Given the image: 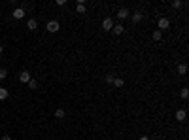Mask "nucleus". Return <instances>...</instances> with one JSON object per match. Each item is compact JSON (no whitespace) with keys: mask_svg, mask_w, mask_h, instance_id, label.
Segmentation results:
<instances>
[{"mask_svg":"<svg viewBox=\"0 0 189 140\" xmlns=\"http://www.w3.org/2000/svg\"><path fill=\"white\" fill-rule=\"evenodd\" d=\"M138 140H150V138H147V136H140Z\"/></svg>","mask_w":189,"mask_h":140,"instance_id":"393cba45","label":"nucleus"},{"mask_svg":"<svg viewBox=\"0 0 189 140\" xmlns=\"http://www.w3.org/2000/svg\"><path fill=\"white\" fill-rule=\"evenodd\" d=\"M104 80H106V84H114L115 74H114V72H110V74H106V78H104Z\"/></svg>","mask_w":189,"mask_h":140,"instance_id":"2eb2a0df","label":"nucleus"},{"mask_svg":"<svg viewBox=\"0 0 189 140\" xmlns=\"http://www.w3.org/2000/svg\"><path fill=\"white\" fill-rule=\"evenodd\" d=\"M153 40H155V42L163 40V32H161V30H155V32H153Z\"/></svg>","mask_w":189,"mask_h":140,"instance_id":"f3484780","label":"nucleus"},{"mask_svg":"<svg viewBox=\"0 0 189 140\" xmlns=\"http://www.w3.org/2000/svg\"><path fill=\"white\" fill-rule=\"evenodd\" d=\"M4 53V45H0V55H2Z\"/></svg>","mask_w":189,"mask_h":140,"instance_id":"b1692460","label":"nucleus"},{"mask_svg":"<svg viewBox=\"0 0 189 140\" xmlns=\"http://www.w3.org/2000/svg\"><path fill=\"white\" fill-rule=\"evenodd\" d=\"M19 81H21V84H28V81H30V74H28L27 70L19 72Z\"/></svg>","mask_w":189,"mask_h":140,"instance_id":"20e7f679","label":"nucleus"},{"mask_svg":"<svg viewBox=\"0 0 189 140\" xmlns=\"http://www.w3.org/2000/svg\"><path fill=\"white\" fill-rule=\"evenodd\" d=\"M66 116V112L63 110V108H57V110H55V117H57V119H63Z\"/></svg>","mask_w":189,"mask_h":140,"instance_id":"4468645a","label":"nucleus"},{"mask_svg":"<svg viewBox=\"0 0 189 140\" xmlns=\"http://www.w3.org/2000/svg\"><path fill=\"white\" fill-rule=\"evenodd\" d=\"M13 19H23L25 17V8H17V10H13Z\"/></svg>","mask_w":189,"mask_h":140,"instance_id":"423d86ee","label":"nucleus"},{"mask_svg":"<svg viewBox=\"0 0 189 140\" xmlns=\"http://www.w3.org/2000/svg\"><path fill=\"white\" fill-rule=\"evenodd\" d=\"M185 117H187V112L185 110H178L176 112V119H178V121H185Z\"/></svg>","mask_w":189,"mask_h":140,"instance_id":"9d476101","label":"nucleus"},{"mask_svg":"<svg viewBox=\"0 0 189 140\" xmlns=\"http://www.w3.org/2000/svg\"><path fill=\"white\" fill-rule=\"evenodd\" d=\"M102 29H104V30H112V29H114V19L106 17L104 21H102Z\"/></svg>","mask_w":189,"mask_h":140,"instance_id":"7ed1b4c3","label":"nucleus"},{"mask_svg":"<svg viewBox=\"0 0 189 140\" xmlns=\"http://www.w3.org/2000/svg\"><path fill=\"white\" fill-rule=\"evenodd\" d=\"M142 19H144V13H142V12H134V13H132V23H140Z\"/></svg>","mask_w":189,"mask_h":140,"instance_id":"0eeeda50","label":"nucleus"},{"mask_svg":"<svg viewBox=\"0 0 189 140\" xmlns=\"http://www.w3.org/2000/svg\"><path fill=\"white\" fill-rule=\"evenodd\" d=\"M57 6H66V0H57Z\"/></svg>","mask_w":189,"mask_h":140,"instance_id":"4be33fe9","label":"nucleus"},{"mask_svg":"<svg viewBox=\"0 0 189 140\" xmlns=\"http://www.w3.org/2000/svg\"><path fill=\"white\" fill-rule=\"evenodd\" d=\"M28 87H30V89H38V80H32V78H30Z\"/></svg>","mask_w":189,"mask_h":140,"instance_id":"a211bd4d","label":"nucleus"},{"mask_svg":"<svg viewBox=\"0 0 189 140\" xmlns=\"http://www.w3.org/2000/svg\"><path fill=\"white\" fill-rule=\"evenodd\" d=\"M180 95H182V98H187V97H189V89H187V87H183Z\"/></svg>","mask_w":189,"mask_h":140,"instance_id":"412c9836","label":"nucleus"},{"mask_svg":"<svg viewBox=\"0 0 189 140\" xmlns=\"http://www.w3.org/2000/svg\"><path fill=\"white\" fill-rule=\"evenodd\" d=\"M182 6H183V2H182V0H174V2H172V8H174V10L182 8Z\"/></svg>","mask_w":189,"mask_h":140,"instance_id":"6ab92c4d","label":"nucleus"},{"mask_svg":"<svg viewBox=\"0 0 189 140\" xmlns=\"http://www.w3.org/2000/svg\"><path fill=\"white\" fill-rule=\"evenodd\" d=\"M8 97H9V91L6 89V87H0V100H6Z\"/></svg>","mask_w":189,"mask_h":140,"instance_id":"9b49d317","label":"nucleus"},{"mask_svg":"<svg viewBox=\"0 0 189 140\" xmlns=\"http://www.w3.org/2000/svg\"><path fill=\"white\" fill-rule=\"evenodd\" d=\"M8 78V70L6 68H0V80H6Z\"/></svg>","mask_w":189,"mask_h":140,"instance_id":"aec40b11","label":"nucleus"},{"mask_svg":"<svg viewBox=\"0 0 189 140\" xmlns=\"http://www.w3.org/2000/svg\"><path fill=\"white\" fill-rule=\"evenodd\" d=\"M112 32L119 36V34H123V32H125V27H123V25H114V29H112Z\"/></svg>","mask_w":189,"mask_h":140,"instance_id":"6e6552de","label":"nucleus"},{"mask_svg":"<svg viewBox=\"0 0 189 140\" xmlns=\"http://www.w3.org/2000/svg\"><path fill=\"white\" fill-rule=\"evenodd\" d=\"M129 10H127V8H119V10H117V19H127V17H129Z\"/></svg>","mask_w":189,"mask_h":140,"instance_id":"39448f33","label":"nucleus"},{"mask_svg":"<svg viewBox=\"0 0 189 140\" xmlns=\"http://www.w3.org/2000/svg\"><path fill=\"white\" fill-rule=\"evenodd\" d=\"M114 85H115V87H123V85H125V80H123V78H115V80H114Z\"/></svg>","mask_w":189,"mask_h":140,"instance_id":"dca6fc26","label":"nucleus"},{"mask_svg":"<svg viewBox=\"0 0 189 140\" xmlns=\"http://www.w3.org/2000/svg\"><path fill=\"white\" fill-rule=\"evenodd\" d=\"M27 27H28V30H36L38 29V21H36V19H28Z\"/></svg>","mask_w":189,"mask_h":140,"instance_id":"1a4fd4ad","label":"nucleus"},{"mask_svg":"<svg viewBox=\"0 0 189 140\" xmlns=\"http://www.w3.org/2000/svg\"><path fill=\"white\" fill-rule=\"evenodd\" d=\"M76 12H78V13H85V12H87L85 4H83V2H78V6H76Z\"/></svg>","mask_w":189,"mask_h":140,"instance_id":"ddd939ff","label":"nucleus"},{"mask_svg":"<svg viewBox=\"0 0 189 140\" xmlns=\"http://www.w3.org/2000/svg\"><path fill=\"white\" fill-rule=\"evenodd\" d=\"M157 25H159V30H161V32H163V30H166L168 27H170V21H168L166 17H161L159 21H157Z\"/></svg>","mask_w":189,"mask_h":140,"instance_id":"f257e3e1","label":"nucleus"},{"mask_svg":"<svg viewBox=\"0 0 189 140\" xmlns=\"http://www.w3.org/2000/svg\"><path fill=\"white\" fill-rule=\"evenodd\" d=\"M2 140H12V136L9 134H2Z\"/></svg>","mask_w":189,"mask_h":140,"instance_id":"5701e85b","label":"nucleus"},{"mask_svg":"<svg viewBox=\"0 0 189 140\" xmlns=\"http://www.w3.org/2000/svg\"><path fill=\"white\" fill-rule=\"evenodd\" d=\"M178 74H182V76H185V74H187V65H185V63L178 65Z\"/></svg>","mask_w":189,"mask_h":140,"instance_id":"f8f14e48","label":"nucleus"},{"mask_svg":"<svg viewBox=\"0 0 189 140\" xmlns=\"http://www.w3.org/2000/svg\"><path fill=\"white\" fill-rule=\"evenodd\" d=\"M59 29H61V25H59V21H55V19L47 23V32H57Z\"/></svg>","mask_w":189,"mask_h":140,"instance_id":"f03ea898","label":"nucleus"}]
</instances>
